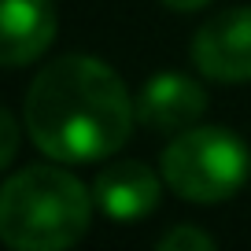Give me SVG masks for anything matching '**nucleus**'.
Listing matches in <instances>:
<instances>
[{"label":"nucleus","mask_w":251,"mask_h":251,"mask_svg":"<svg viewBox=\"0 0 251 251\" xmlns=\"http://www.w3.org/2000/svg\"><path fill=\"white\" fill-rule=\"evenodd\" d=\"M159 248L163 251H207V248H214V240L196 226H177L159 240Z\"/></svg>","instance_id":"8"},{"label":"nucleus","mask_w":251,"mask_h":251,"mask_svg":"<svg viewBox=\"0 0 251 251\" xmlns=\"http://www.w3.org/2000/svg\"><path fill=\"white\" fill-rule=\"evenodd\" d=\"M137 118L159 133H181L207 111V93L192 74L159 71L141 85L133 100Z\"/></svg>","instance_id":"5"},{"label":"nucleus","mask_w":251,"mask_h":251,"mask_svg":"<svg viewBox=\"0 0 251 251\" xmlns=\"http://www.w3.org/2000/svg\"><path fill=\"white\" fill-rule=\"evenodd\" d=\"M192 63L211 81H251V8H229L207 19L192 37Z\"/></svg>","instance_id":"4"},{"label":"nucleus","mask_w":251,"mask_h":251,"mask_svg":"<svg viewBox=\"0 0 251 251\" xmlns=\"http://www.w3.org/2000/svg\"><path fill=\"white\" fill-rule=\"evenodd\" d=\"M163 196V181L151 166L137 159H122L100 170L93 185V200L111 222H141L159 207Z\"/></svg>","instance_id":"6"},{"label":"nucleus","mask_w":251,"mask_h":251,"mask_svg":"<svg viewBox=\"0 0 251 251\" xmlns=\"http://www.w3.org/2000/svg\"><path fill=\"white\" fill-rule=\"evenodd\" d=\"M15 151H19V122L0 107V170L15 159Z\"/></svg>","instance_id":"9"},{"label":"nucleus","mask_w":251,"mask_h":251,"mask_svg":"<svg viewBox=\"0 0 251 251\" xmlns=\"http://www.w3.org/2000/svg\"><path fill=\"white\" fill-rule=\"evenodd\" d=\"M89 192L63 166H26L0 188V240L15 251H63L89 233Z\"/></svg>","instance_id":"2"},{"label":"nucleus","mask_w":251,"mask_h":251,"mask_svg":"<svg viewBox=\"0 0 251 251\" xmlns=\"http://www.w3.org/2000/svg\"><path fill=\"white\" fill-rule=\"evenodd\" d=\"M137 107L93 55H59L26 89V133L55 163H96L129 141Z\"/></svg>","instance_id":"1"},{"label":"nucleus","mask_w":251,"mask_h":251,"mask_svg":"<svg viewBox=\"0 0 251 251\" xmlns=\"http://www.w3.org/2000/svg\"><path fill=\"white\" fill-rule=\"evenodd\" d=\"M166 8H174V11H200L203 4H211V0H163Z\"/></svg>","instance_id":"10"},{"label":"nucleus","mask_w":251,"mask_h":251,"mask_svg":"<svg viewBox=\"0 0 251 251\" xmlns=\"http://www.w3.org/2000/svg\"><path fill=\"white\" fill-rule=\"evenodd\" d=\"M55 37V0H0V67H26Z\"/></svg>","instance_id":"7"},{"label":"nucleus","mask_w":251,"mask_h":251,"mask_svg":"<svg viewBox=\"0 0 251 251\" xmlns=\"http://www.w3.org/2000/svg\"><path fill=\"white\" fill-rule=\"evenodd\" d=\"M163 181L188 203H222L251 174V151L222 126H188L163 148Z\"/></svg>","instance_id":"3"}]
</instances>
